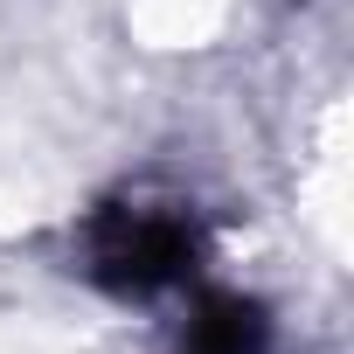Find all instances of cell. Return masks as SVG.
<instances>
[{"label":"cell","instance_id":"2","mask_svg":"<svg viewBox=\"0 0 354 354\" xmlns=\"http://www.w3.org/2000/svg\"><path fill=\"white\" fill-rule=\"evenodd\" d=\"M174 354H271V313L243 292H209L195 299Z\"/></svg>","mask_w":354,"mask_h":354},{"label":"cell","instance_id":"1","mask_svg":"<svg viewBox=\"0 0 354 354\" xmlns=\"http://www.w3.org/2000/svg\"><path fill=\"white\" fill-rule=\"evenodd\" d=\"M202 230L181 202H104L84 236V271L111 299H153L195 278Z\"/></svg>","mask_w":354,"mask_h":354}]
</instances>
